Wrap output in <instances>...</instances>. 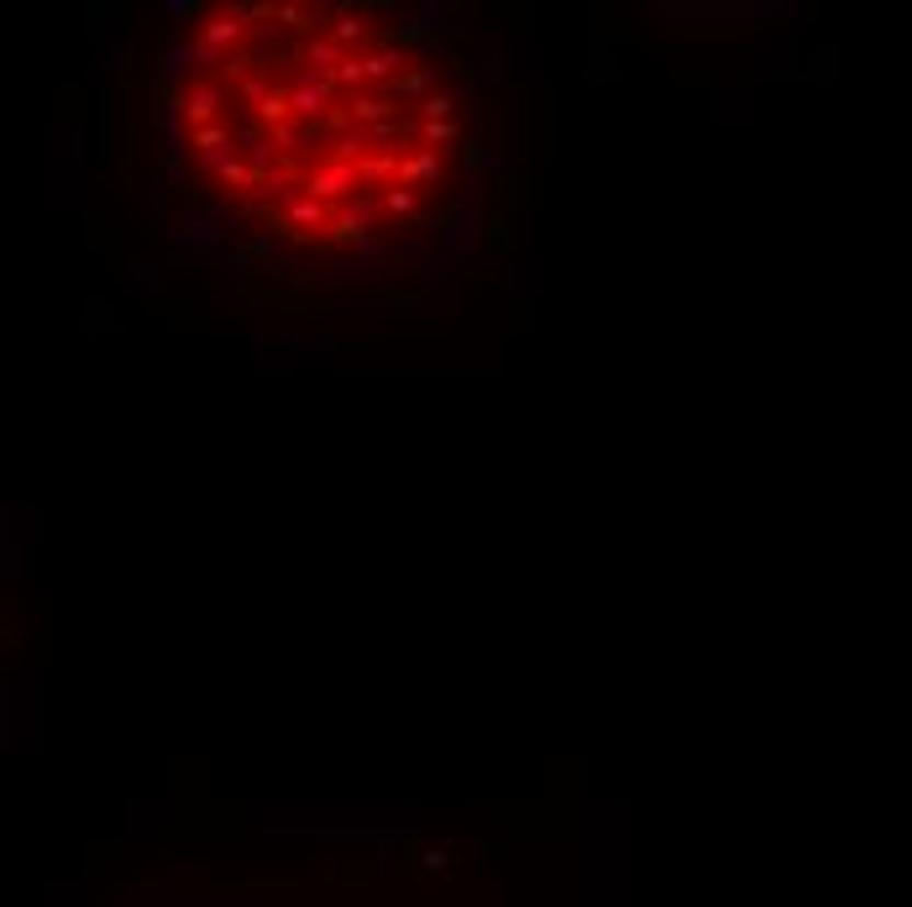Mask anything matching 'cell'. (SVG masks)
<instances>
[{
    "instance_id": "cell-1",
    "label": "cell",
    "mask_w": 912,
    "mask_h": 907,
    "mask_svg": "<svg viewBox=\"0 0 912 907\" xmlns=\"http://www.w3.org/2000/svg\"><path fill=\"white\" fill-rule=\"evenodd\" d=\"M173 105L210 184L305 247L404 231L461 137V100L404 26L326 5L220 11Z\"/></svg>"
}]
</instances>
